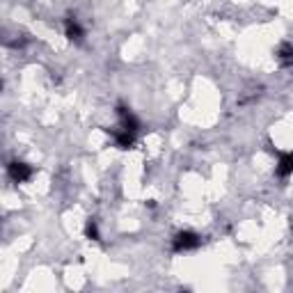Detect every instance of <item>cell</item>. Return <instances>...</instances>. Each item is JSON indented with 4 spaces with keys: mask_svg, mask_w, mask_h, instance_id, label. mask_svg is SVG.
I'll use <instances>...</instances> for the list:
<instances>
[{
    "mask_svg": "<svg viewBox=\"0 0 293 293\" xmlns=\"http://www.w3.org/2000/svg\"><path fill=\"white\" fill-rule=\"evenodd\" d=\"M200 243H202V238L195 232H179L172 240V248H174V252H188V250L200 248Z\"/></svg>",
    "mask_w": 293,
    "mask_h": 293,
    "instance_id": "obj_1",
    "label": "cell"
},
{
    "mask_svg": "<svg viewBox=\"0 0 293 293\" xmlns=\"http://www.w3.org/2000/svg\"><path fill=\"white\" fill-rule=\"evenodd\" d=\"M32 165L23 163V160H12L10 165H7V174H10V179L14 181V184H26L30 176H32Z\"/></svg>",
    "mask_w": 293,
    "mask_h": 293,
    "instance_id": "obj_2",
    "label": "cell"
},
{
    "mask_svg": "<svg viewBox=\"0 0 293 293\" xmlns=\"http://www.w3.org/2000/svg\"><path fill=\"white\" fill-rule=\"evenodd\" d=\"M64 34L71 39V42H76V44L82 42V37H85V30L80 28V23H78L76 16H66L64 18Z\"/></svg>",
    "mask_w": 293,
    "mask_h": 293,
    "instance_id": "obj_3",
    "label": "cell"
},
{
    "mask_svg": "<svg viewBox=\"0 0 293 293\" xmlns=\"http://www.w3.org/2000/svg\"><path fill=\"white\" fill-rule=\"evenodd\" d=\"M114 136V144L120 146V149H130L133 142H136V133H130V130H112Z\"/></svg>",
    "mask_w": 293,
    "mask_h": 293,
    "instance_id": "obj_4",
    "label": "cell"
},
{
    "mask_svg": "<svg viewBox=\"0 0 293 293\" xmlns=\"http://www.w3.org/2000/svg\"><path fill=\"white\" fill-rule=\"evenodd\" d=\"M277 62L282 66H293V46L291 44H282L277 48Z\"/></svg>",
    "mask_w": 293,
    "mask_h": 293,
    "instance_id": "obj_5",
    "label": "cell"
},
{
    "mask_svg": "<svg viewBox=\"0 0 293 293\" xmlns=\"http://www.w3.org/2000/svg\"><path fill=\"white\" fill-rule=\"evenodd\" d=\"M293 174V154H284L280 156L277 163V176H291Z\"/></svg>",
    "mask_w": 293,
    "mask_h": 293,
    "instance_id": "obj_6",
    "label": "cell"
},
{
    "mask_svg": "<svg viewBox=\"0 0 293 293\" xmlns=\"http://www.w3.org/2000/svg\"><path fill=\"white\" fill-rule=\"evenodd\" d=\"M85 236H87L90 240H101V234H98V227H96V222H94V220H90V222H87Z\"/></svg>",
    "mask_w": 293,
    "mask_h": 293,
    "instance_id": "obj_7",
    "label": "cell"
}]
</instances>
